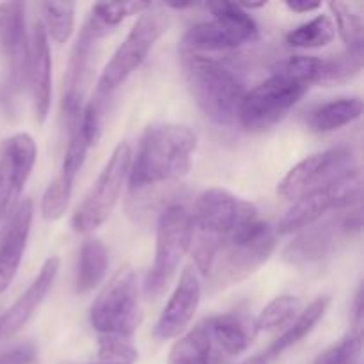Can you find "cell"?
I'll return each instance as SVG.
<instances>
[{"mask_svg": "<svg viewBox=\"0 0 364 364\" xmlns=\"http://www.w3.org/2000/svg\"><path fill=\"white\" fill-rule=\"evenodd\" d=\"M347 235L343 231V224L340 220H329L323 224H313V226L302 230V233L288 245L284 258L291 265H308V263L318 262L326 258L333 251L336 244L338 235Z\"/></svg>", "mask_w": 364, "mask_h": 364, "instance_id": "21", "label": "cell"}, {"mask_svg": "<svg viewBox=\"0 0 364 364\" xmlns=\"http://www.w3.org/2000/svg\"><path fill=\"white\" fill-rule=\"evenodd\" d=\"M89 148H92V144L89 142V139L85 137L84 132L80 130L77 121L73 127H70V139H68L66 151H64L63 169H60V174L57 176L68 188H73L75 178H77L82 166H84V160Z\"/></svg>", "mask_w": 364, "mask_h": 364, "instance_id": "31", "label": "cell"}, {"mask_svg": "<svg viewBox=\"0 0 364 364\" xmlns=\"http://www.w3.org/2000/svg\"><path fill=\"white\" fill-rule=\"evenodd\" d=\"M287 7L294 13H313V11H318L322 7L320 2H299V0H294V2H287Z\"/></svg>", "mask_w": 364, "mask_h": 364, "instance_id": "36", "label": "cell"}, {"mask_svg": "<svg viewBox=\"0 0 364 364\" xmlns=\"http://www.w3.org/2000/svg\"><path fill=\"white\" fill-rule=\"evenodd\" d=\"M272 359L274 358L269 354V352H263V354L255 355V358L247 359V361L242 363V364H272Z\"/></svg>", "mask_w": 364, "mask_h": 364, "instance_id": "38", "label": "cell"}, {"mask_svg": "<svg viewBox=\"0 0 364 364\" xmlns=\"http://www.w3.org/2000/svg\"><path fill=\"white\" fill-rule=\"evenodd\" d=\"M149 6L151 4L144 2H98L91 7L87 23L100 38H103L128 16L144 13Z\"/></svg>", "mask_w": 364, "mask_h": 364, "instance_id": "27", "label": "cell"}, {"mask_svg": "<svg viewBox=\"0 0 364 364\" xmlns=\"http://www.w3.org/2000/svg\"><path fill=\"white\" fill-rule=\"evenodd\" d=\"M34 205L31 199H21L7 217V224L0 237V295L11 287L20 269L28 235H31Z\"/></svg>", "mask_w": 364, "mask_h": 364, "instance_id": "16", "label": "cell"}, {"mask_svg": "<svg viewBox=\"0 0 364 364\" xmlns=\"http://www.w3.org/2000/svg\"><path fill=\"white\" fill-rule=\"evenodd\" d=\"M98 358L102 364H134L139 354L127 340L117 336L100 338Z\"/></svg>", "mask_w": 364, "mask_h": 364, "instance_id": "34", "label": "cell"}, {"mask_svg": "<svg viewBox=\"0 0 364 364\" xmlns=\"http://www.w3.org/2000/svg\"><path fill=\"white\" fill-rule=\"evenodd\" d=\"M0 55L9 60L11 82L14 87H20L27 78L28 68L25 6L21 2L0 4Z\"/></svg>", "mask_w": 364, "mask_h": 364, "instance_id": "18", "label": "cell"}, {"mask_svg": "<svg viewBox=\"0 0 364 364\" xmlns=\"http://www.w3.org/2000/svg\"><path fill=\"white\" fill-rule=\"evenodd\" d=\"M199 302H201V284H199L198 272L192 267H187L156 322V338L171 340L180 336L194 318Z\"/></svg>", "mask_w": 364, "mask_h": 364, "instance_id": "17", "label": "cell"}, {"mask_svg": "<svg viewBox=\"0 0 364 364\" xmlns=\"http://www.w3.org/2000/svg\"><path fill=\"white\" fill-rule=\"evenodd\" d=\"M336 36V27L327 14H318L313 20L299 25L297 28L287 34V43L291 48H323L333 43Z\"/></svg>", "mask_w": 364, "mask_h": 364, "instance_id": "28", "label": "cell"}, {"mask_svg": "<svg viewBox=\"0 0 364 364\" xmlns=\"http://www.w3.org/2000/svg\"><path fill=\"white\" fill-rule=\"evenodd\" d=\"M36 159L38 146L28 134H16L4 142L0 151V223L7 220L20 203Z\"/></svg>", "mask_w": 364, "mask_h": 364, "instance_id": "13", "label": "cell"}, {"mask_svg": "<svg viewBox=\"0 0 364 364\" xmlns=\"http://www.w3.org/2000/svg\"><path fill=\"white\" fill-rule=\"evenodd\" d=\"M45 11V32L55 43L63 45L70 39L75 27V4L71 2H46Z\"/></svg>", "mask_w": 364, "mask_h": 364, "instance_id": "32", "label": "cell"}, {"mask_svg": "<svg viewBox=\"0 0 364 364\" xmlns=\"http://www.w3.org/2000/svg\"><path fill=\"white\" fill-rule=\"evenodd\" d=\"M169 27V14L159 4H151L130 28L124 41L105 64L98 82V95L109 96L119 87L134 71L141 68L148 53Z\"/></svg>", "mask_w": 364, "mask_h": 364, "instance_id": "5", "label": "cell"}, {"mask_svg": "<svg viewBox=\"0 0 364 364\" xmlns=\"http://www.w3.org/2000/svg\"><path fill=\"white\" fill-rule=\"evenodd\" d=\"M327 306H329V299L327 297L315 299V301H313L311 304L304 309V311L299 313L297 318H295V322H291L290 326H288V329L284 331V333L281 334V336L277 338L272 345H270V348L267 352H269V354L276 359L277 355L283 354L284 350H288V348H291L294 345H297L299 341L304 340V338L308 336L313 329H315L316 323L322 320Z\"/></svg>", "mask_w": 364, "mask_h": 364, "instance_id": "26", "label": "cell"}, {"mask_svg": "<svg viewBox=\"0 0 364 364\" xmlns=\"http://www.w3.org/2000/svg\"><path fill=\"white\" fill-rule=\"evenodd\" d=\"M109 270V251L98 238H87L82 244L80 259H78L75 288L78 294H87L95 290L107 276Z\"/></svg>", "mask_w": 364, "mask_h": 364, "instance_id": "22", "label": "cell"}, {"mask_svg": "<svg viewBox=\"0 0 364 364\" xmlns=\"http://www.w3.org/2000/svg\"><path fill=\"white\" fill-rule=\"evenodd\" d=\"M92 329L102 336L130 338L141 323L137 277L130 267L121 269L95 299L89 311Z\"/></svg>", "mask_w": 364, "mask_h": 364, "instance_id": "7", "label": "cell"}, {"mask_svg": "<svg viewBox=\"0 0 364 364\" xmlns=\"http://www.w3.org/2000/svg\"><path fill=\"white\" fill-rule=\"evenodd\" d=\"M71 188H68L59 178L48 185L41 199V215L45 220H57L66 213L70 205Z\"/></svg>", "mask_w": 364, "mask_h": 364, "instance_id": "35", "label": "cell"}, {"mask_svg": "<svg viewBox=\"0 0 364 364\" xmlns=\"http://www.w3.org/2000/svg\"><path fill=\"white\" fill-rule=\"evenodd\" d=\"M194 231H199V237L228 238L255 223L258 210L252 203L244 201L224 188H208L198 198L194 212L191 213Z\"/></svg>", "mask_w": 364, "mask_h": 364, "instance_id": "11", "label": "cell"}, {"mask_svg": "<svg viewBox=\"0 0 364 364\" xmlns=\"http://www.w3.org/2000/svg\"><path fill=\"white\" fill-rule=\"evenodd\" d=\"M276 244L274 228L256 219L228 238L199 237L194 247L196 267L215 287L226 288L255 274L272 256Z\"/></svg>", "mask_w": 364, "mask_h": 364, "instance_id": "1", "label": "cell"}, {"mask_svg": "<svg viewBox=\"0 0 364 364\" xmlns=\"http://www.w3.org/2000/svg\"><path fill=\"white\" fill-rule=\"evenodd\" d=\"M185 80L196 105L212 123L230 127L237 121L238 107L245 91L237 75L223 63L201 53L183 52Z\"/></svg>", "mask_w": 364, "mask_h": 364, "instance_id": "3", "label": "cell"}, {"mask_svg": "<svg viewBox=\"0 0 364 364\" xmlns=\"http://www.w3.org/2000/svg\"><path fill=\"white\" fill-rule=\"evenodd\" d=\"M308 85L272 75L245 92L237 121L247 132H263L279 123L308 92Z\"/></svg>", "mask_w": 364, "mask_h": 364, "instance_id": "9", "label": "cell"}, {"mask_svg": "<svg viewBox=\"0 0 364 364\" xmlns=\"http://www.w3.org/2000/svg\"><path fill=\"white\" fill-rule=\"evenodd\" d=\"M301 313V299L294 295H281L263 308L255 322V333L262 331H277L288 327Z\"/></svg>", "mask_w": 364, "mask_h": 364, "instance_id": "30", "label": "cell"}, {"mask_svg": "<svg viewBox=\"0 0 364 364\" xmlns=\"http://www.w3.org/2000/svg\"><path fill=\"white\" fill-rule=\"evenodd\" d=\"M355 169L358 164L350 148H333L315 153L288 171L277 185V194L284 199H299L308 192L341 180Z\"/></svg>", "mask_w": 364, "mask_h": 364, "instance_id": "12", "label": "cell"}, {"mask_svg": "<svg viewBox=\"0 0 364 364\" xmlns=\"http://www.w3.org/2000/svg\"><path fill=\"white\" fill-rule=\"evenodd\" d=\"M212 340L210 318H205L173 345L167 364H210Z\"/></svg>", "mask_w": 364, "mask_h": 364, "instance_id": "24", "label": "cell"}, {"mask_svg": "<svg viewBox=\"0 0 364 364\" xmlns=\"http://www.w3.org/2000/svg\"><path fill=\"white\" fill-rule=\"evenodd\" d=\"M194 240L192 217L185 206L171 205L160 213L156 226L155 259L144 279V295L151 301L162 297L174 279L181 259Z\"/></svg>", "mask_w": 364, "mask_h": 364, "instance_id": "4", "label": "cell"}, {"mask_svg": "<svg viewBox=\"0 0 364 364\" xmlns=\"http://www.w3.org/2000/svg\"><path fill=\"white\" fill-rule=\"evenodd\" d=\"M9 112H11L9 102H7V100L0 95V116H7Z\"/></svg>", "mask_w": 364, "mask_h": 364, "instance_id": "39", "label": "cell"}, {"mask_svg": "<svg viewBox=\"0 0 364 364\" xmlns=\"http://www.w3.org/2000/svg\"><path fill=\"white\" fill-rule=\"evenodd\" d=\"M361 70V57L345 52L338 57L294 55L274 64L272 75L299 82V84H340L350 80Z\"/></svg>", "mask_w": 364, "mask_h": 364, "instance_id": "14", "label": "cell"}, {"mask_svg": "<svg viewBox=\"0 0 364 364\" xmlns=\"http://www.w3.org/2000/svg\"><path fill=\"white\" fill-rule=\"evenodd\" d=\"M361 112L363 102L359 98H338L311 110L308 124L316 134H327L350 124L361 116Z\"/></svg>", "mask_w": 364, "mask_h": 364, "instance_id": "23", "label": "cell"}, {"mask_svg": "<svg viewBox=\"0 0 364 364\" xmlns=\"http://www.w3.org/2000/svg\"><path fill=\"white\" fill-rule=\"evenodd\" d=\"M208 9L213 18L188 28L183 36V52H223L258 39V23L240 4H208Z\"/></svg>", "mask_w": 364, "mask_h": 364, "instance_id": "6", "label": "cell"}, {"mask_svg": "<svg viewBox=\"0 0 364 364\" xmlns=\"http://www.w3.org/2000/svg\"><path fill=\"white\" fill-rule=\"evenodd\" d=\"M100 36L85 23L82 32L78 34L77 43L73 46L70 59V68L66 75V91H64L63 109L66 116L68 127H73L82 114V100H84L85 87H87L89 77L92 68V48Z\"/></svg>", "mask_w": 364, "mask_h": 364, "instance_id": "15", "label": "cell"}, {"mask_svg": "<svg viewBox=\"0 0 364 364\" xmlns=\"http://www.w3.org/2000/svg\"><path fill=\"white\" fill-rule=\"evenodd\" d=\"M132 156L134 155L128 142H119L116 146L98 180L71 219V226L77 233H91L109 219L116 208L124 180L130 173Z\"/></svg>", "mask_w": 364, "mask_h": 364, "instance_id": "8", "label": "cell"}, {"mask_svg": "<svg viewBox=\"0 0 364 364\" xmlns=\"http://www.w3.org/2000/svg\"><path fill=\"white\" fill-rule=\"evenodd\" d=\"M361 333H354L338 341L318 355L313 364H354L361 354Z\"/></svg>", "mask_w": 364, "mask_h": 364, "instance_id": "33", "label": "cell"}, {"mask_svg": "<svg viewBox=\"0 0 364 364\" xmlns=\"http://www.w3.org/2000/svg\"><path fill=\"white\" fill-rule=\"evenodd\" d=\"M329 9L336 18L338 31L347 46V53L363 57V18L352 4L331 2Z\"/></svg>", "mask_w": 364, "mask_h": 364, "instance_id": "29", "label": "cell"}, {"mask_svg": "<svg viewBox=\"0 0 364 364\" xmlns=\"http://www.w3.org/2000/svg\"><path fill=\"white\" fill-rule=\"evenodd\" d=\"M27 78L31 84L32 105L38 124H45L52 105V55H50L48 36L41 21L34 25L32 39L28 43Z\"/></svg>", "mask_w": 364, "mask_h": 364, "instance_id": "19", "label": "cell"}, {"mask_svg": "<svg viewBox=\"0 0 364 364\" xmlns=\"http://www.w3.org/2000/svg\"><path fill=\"white\" fill-rule=\"evenodd\" d=\"M361 320H363V290L359 288L354 302V333H361Z\"/></svg>", "mask_w": 364, "mask_h": 364, "instance_id": "37", "label": "cell"}, {"mask_svg": "<svg viewBox=\"0 0 364 364\" xmlns=\"http://www.w3.org/2000/svg\"><path fill=\"white\" fill-rule=\"evenodd\" d=\"M361 198V171L359 167L341 180L301 196L279 220L276 233L290 235L318 223L331 210L348 208Z\"/></svg>", "mask_w": 364, "mask_h": 364, "instance_id": "10", "label": "cell"}, {"mask_svg": "<svg viewBox=\"0 0 364 364\" xmlns=\"http://www.w3.org/2000/svg\"><path fill=\"white\" fill-rule=\"evenodd\" d=\"M212 338L219 341L220 348L230 355H240L251 347L255 329H251L247 320L238 313H226V315L210 318Z\"/></svg>", "mask_w": 364, "mask_h": 364, "instance_id": "25", "label": "cell"}, {"mask_svg": "<svg viewBox=\"0 0 364 364\" xmlns=\"http://www.w3.org/2000/svg\"><path fill=\"white\" fill-rule=\"evenodd\" d=\"M196 144L198 139L194 132L183 124L149 127L139 142L137 155L132 156L128 173L132 191L183 178L191 171Z\"/></svg>", "mask_w": 364, "mask_h": 364, "instance_id": "2", "label": "cell"}, {"mask_svg": "<svg viewBox=\"0 0 364 364\" xmlns=\"http://www.w3.org/2000/svg\"><path fill=\"white\" fill-rule=\"evenodd\" d=\"M59 258L57 256H50L43 263L41 270L38 272L36 279L28 284L27 290L16 299V302L4 315H0V341L7 340V338H13L32 318L36 309L43 304L48 291L52 290L57 274H59Z\"/></svg>", "mask_w": 364, "mask_h": 364, "instance_id": "20", "label": "cell"}]
</instances>
